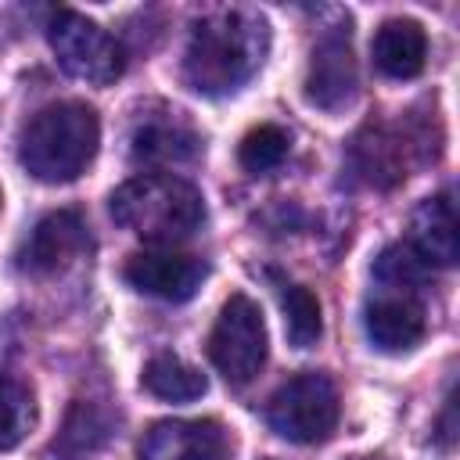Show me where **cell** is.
I'll use <instances>...</instances> for the list:
<instances>
[{"instance_id":"cell-12","label":"cell","mask_w":460,"mask_h":460,"mask_svg":"<svg viewBox=\"0 0 460 460\" xmlns=\"http://www.w3.org/2000/svg\"><path fill=\"white\" fill-rule=\"evenodd\" d=\"M406 248L424 262V266H453L460 255V237H456V205L453 190H442L428 201H420L410 216V237Z\"/></svg>"},{"instance_id":"cell-13","label":"cell","mask_w":460,"mask_h":460,"mask_svg":"<svg viewBox=\"0 0 460 460\" xmlns=\"http://www.w3.org/2000/svg\"><path fill=\"white\" fill-rule=\"evenodd\" d=\"M374 65L381 75L388 79H413L424 72L428 61V36L420 29V22L413 18H388L377 32H374Z\"/></svg>"},{"instance_id":"cell-4","label":"cell","mask_w":460,"mask_h":460,"mask_svg":"<svg viewBox=\"0 0 460 460\" xmlns=\"http://www.w3.org/2000/svg\"><path fill=\"white\" fill-rule=\"evenodd\" d=\"M338 388L327 374L320 370H302L288 377L266 402V424L298 446H316L327 442L338 428Z\"/></svg>"},{"instance_id":"cell-7","label":"cell","mask_w":460,"mask_h":460,"mask_svg":"<svg viewBox=\"0 0 460 460\" xmlns=\"http://www.w3.org/2000/svg\"><path fill=\"white\" fill-rule=\"evenodd\" d=\"M90 252V230L86 219L75 208H58L47 212L18 244L14 266L29 277H54L79 262Z\"/></svg>"},{"instance_id":"cell-11","label":"cell","mask_w":460,"mask_h":460,"mask_svg":"<svg viewBox=\"0 0 460 460\" xmlns=\"http://www.w3.org/2000/svg\"><path fill=\"white\" fill-rule=\"evenodd\" d=\"M140 460H230L234 438L219 420H158L144 431Z\"/></svg>"},{"instance_id":"cell-19","label":"cell","mask_w":460,"mask_h":460,"mask_svg":"<svg viewBox=\"0 0 460 460\" xmlns=\"http://www.w3.org/2000/svg\"><path fill=\"white\" fill-rule=\"evenodd\" d=\"M288 144H291V137H288L284 126L262 122V126H255V129L244 133V140H241V147H237V162H241V169L252 172V176L273 172V169L288 158Z\"/></svg>"},{"instance_id":"cell-14","label":"cell","mask_w":460,"mask_h":460,"mask_svg":"<svg viewBox=\"0 0 460 460\" xmlns=\"http://www.w3.org/2000/svg\"><path fill=\"white\" fill-rule=\"evenodd\" d=\"M194 147H198V137L187 129L183 119H176V111H172V119H147L133 133V158L151 162V165L183 162L194 155Z\"/></svg>"},{"instance_id":"cell-15","label":"cell","mask_w":460,"mask_h":460,"mask_svg":"<svg viewBox=\"0 0 460 460\" xmlns=\"http://www.w3.org/2000/svg\"><path fill=\"white\" fill-rule=\"evenodd\" d=\"M140 385L155 395V399H165V402H190V399H201L208 392V381L198 367L183 363L180 356L172 352H162L155 359H147L144 374H140Z\"/></svg>"},{"instance_id":"cell-22","label":"cell","mask_w":460,"mask_h":460,"mask_svg":"<svg viewBox=\"0 0 460 460\" xmlns=\"http://www.w3.org/2000/svg\"><path fill=\"white\" fill-rule=\"evenodd\" d=\"M0 205H4V194H0Z\"/></svg>"},{"instance_id":"cell-20","label":"cell","mask_w":460,"mask_h":460,"mask_svg":"<svg viewBox=\"0 0 460 460\" xmlns=\"http://www.w3.org/2000/svg\"><path fill=\"white\" fill-rule=\"evenodd\" d=\"M428 277H431V266H424L406 244H388V248L374 259V280H377V284H392V288H410V291H417Z\"/></svg>"},{"instance_id":"cell-6","label":"cell","mask_w":460,"mask_h":460,"mask_svg":"<svg viewBox=\"0 0 460 460\" xmlns=\"http://www.w3.org/2000/svg\"><path fill=\"white\" fill-rule=\"evenodd\" d=\"M266 323L262 309L248 295H230L208 331V359L226 385H248L266 367Z\"/></svg>"},{"instance_id":"cell-8","label":"cell","mask_w":460,"mask_h":460,"mask_svg":"<svg viewBox=\"0 0 460 460\" xmlns=\"http://www.w3.org/2000/svg\"><path fill=\"white\" fill-rule=\"evenodd\" d=\"M356 90H359V75H356L349 22L331 25L313 43L309 72H305V101L316 104L320 111H341L356 101Z\"/></svg>"},{"instance_id":"cell-9","label":"cell","mask_w":460,"mask_h":460,"mask_svg":"<svg viewBox=\"0 0 460 460\" xmlns=\"http://www.w3.org/2000/svg\"><path fill=\"white\" fill-rule=\"evenodd\" d=\"M363 327L377 352H392V356L410 352L420 345V338L428 331L424 302L410 288L381 284L377 291H370V298L363 305Z\"/></svg>"},{"instance_id":"cell-21","label":"cell","mask_w":460,"mask_h":460,"mask_svg":"<svg viewBox=\"0 0 460 460\" xmlns=\"http://www.w3.org/2000/svg\"><path fill=\"white\" fill-rule=\"evenodd\" d=\"M453 410H456V402H453V395L446 399V410H442V420H438V435H442V446L449 449L453 446V438H456V428H453Z\"/></svg>"},{"instance_id":"cell-5","label":"cell","mask_w":460,"mask_h":460,"mask_svg":"<svg viewBox=\"0 0 460 460\" xmlns=\"http://www.w3.org/2000/svg\"><path fill=\"white\" fill-rule=\"evenodd\" d=\"M47 40L58 54V65L79 79V83H90V86H108L122 75L126 68V54H122V43L101 29L97 22H90L86 14L79 11H68L61 7L54 18H50V29H47Z\"/></svg>"},{"instance_id":"cell-1","label":"cell","mask_w":460,"mask_h":460,"mask_svg":"<svg viewBox=\"0 0 460 460\" xmlns=\"http://www.w3.org/2000/svg\"><path fill=\"white\" fill-rule=\"evenodd\" d=\"M270 25L262 14L244 7L212 11L194 22L183 54V79L205 97H223L241 90L266 61Z\"/></svg>"},{"instance_id":"cell-16","label":"cell","mask_w":460,"mask_h":460,"mask_svg":"<svg viewBox=\"0 0 460 460\" xmlns=\"http://www.w3.org/2000/svg\"><path fill=\"white\" fill-rule=\"evenodd\" d=\"M108 435H111V420L104 417V410L79 399V402L72 406V413H68L61 435L54 438V453H61V456H68V460H83V456L97 453V449L108 442Z\"/></svg>"},{"instance_id":"cell-2","label":"cell","mask_w":460,"mask_h":460,"mask_svg":"<svg viewBox=\"0 0 460 460\" xmlns=\"http://www.w3.org/2000/svg\"><path fill=\"white\" fill-rule=\"evenodd\" d=\"M97 144V111L83 101H54L22 126L18 162L40 183H72L93 162Z\"/></svg>"},{"instance_id":"cell-17","label":"cell","mask_w":460,"mask_h":460,"mask_svg":"<svg viewBox=\"0 0 460 460\" xmlns=\"http://www.w3.org/2000/svg\"><path fill=\"white\" fill-rule=\"evenodd\" d=\"M280 309H284V331L295 349H313L323 334V316H320V298L305 284H280L277 288Z\"/></svg>"},{"instance_id":"cell-18","label":"cell","mask_w":460,"mask_h":460,"mask_svg":"<svg viewBox=\"0 0 460 460\" xmlns=\"http://www.w3.org/2000/svg\"><path fill=\"white\" fill-rule=\"evenodd\" d=\"M36 424V395L18 377H0V453L14 449Z\"/></svg>"},{"instance_id":"cell-3","label":"cell","mask_w":460,"mask_h":460,"mask_svg":"<svg viewBox=\"0 0 460 460\" xmlns=\"http://www.w3.org/2000/svg\"><path fill=\"white\" fill-rule=\"evenodd\" d=\"M108 208L119 226H126L129 234L151 244L183 241L205 223L201 190L172 172H144L126 180L122 187L111 190Z\"/></svg>"},{"instance_id":"cell-10","label":"cell","mask_w":460,"mask_h":460,"mask_svg":"<svg viewBox=\"0 0 460 460\" xmlns=\"http://www.w3.org/2000/svg\"><path fill=\"white\" fill-rule=\"evenodd\" d=\"M122 277L129 288L162 298V302H187L201 280L208 277L205 259L187 255V252H172V248H147L126 259Z\"/></svg>"}]
</instances>
